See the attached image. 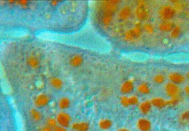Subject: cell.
Wrapping results in <instances>:
<instances>
[{"label": "cell", "mask_w": 189, "mask_h": 131, "mask_svg": "<svg viewBox=\"0 0 189 131\" xmlns=\"http://www.w3.org/2000/svg\"><path fill=\"white\" fill-rule=\"evenodd\" d=\"M179 121L181 125L186 126L189 125V111H185L180 114Z\"/></svg>", "instance_id": "5bb4252c"}, {"label": "cell", "mask_w": 189, "mask_h": 131, "mask_svg": "<svg viewBox=\"0 0 189 131\" xmlns=\"http://www.w3.org/2000/svg\"><path fill=\"white\" fill-rule=\"evenodd\" d=\"M164 77L162 74H157V75L155 76L154 77V80L156 83L158 84H161L164 82Z\"/></svg>", "instance_id": "484cf974"}, {"label": "cell", "mask_w": 189, "mask_h": 131, "mask_svg": "<svg viewBox=\"0 0 189 131\" xmlns=\"http://www.w3.org/2000/svg\"><path fill=\"white\" fill-rule=\"evenodd\" d=\"M118 131H129V130H127V129H126V128H122V129H120V130H118Z\"/></svg>", "instance_id": "836d02e7"}, {"label": "cell", "mask_w": 189, "mask_h": 131, "mask_svg": "<svg viewBox=\"0 0 189 131\" xmlns=\"http://www.w3.org/2000/svg\"><path fill=\"white\" fill-rule=\"evenodd\" d=\"M112 15H110V14H104L103 16V19H102V21L104 24L107 25L109 24L112 21Z\"/></svg>", "instance_id": "d4e9b609"}, {"label": "cell", "mask_w": 189, "mask_h": 131, "mask_svg": "<svg viewBox=\"0 0 189 131\" xmlns=\"http://www.w3.org/2000/svg\"><path fill=\"white\" fill-rule=\"evenodd\" d=\"M129 104L130 105H136V104H138L139 100L136 96H131L130 98H129Z\"/></svg>", "instance_id": "83f0119b"}, {"label": "cell", "mask_w": 189, "mask_h": 131, "mask_svg": "<svg viewBox=\"0 0 189 131\" xmlns=\"http://www.w3.org/2000/svg\"><path fill=\"white\" fill-rule=\"evenodd\" d=\"M49 102V98L46 95L44 94H40L36 98L35 100V105L37 107H42L47 105Z\"/></svg>", "instance_id": "52a82bcc"}, {"label": "cell", "mask_w": 189, "mask_h": 131, "mask_svg": "<svg viewBox=\"0 0 189 131\" xmlns=\"http://www.w3.org/2000/svg\"><path fill=\"white\" fill-rule=\"evenodd\" d=\"M185 92L187 95H189V86H186L185 87Z\"/></svg>", "instance_id": "d6a6232c"}, {"label": "cell", "mask_w": 189, "mask_h": 131, "mask_svg": "<svg viewBox=\"0 0 189 131\" xmlns=\"http://www.w3.org/2000/svg\"><path fill=\"white\" fill-rule=\"evenodd\" d=\"M121 102L122 105L124 106V107H129V106L130 105V104H129V99L128 97H126V96H123L121 99Z\"/></svg>", "instance_id": "4316f807"}, {"label": "cell", "mask_w": 189, "mask_h": 131, "mask_svg": "<svg viewBox=\"0 0 189 131\" xmlns=\"http://www.w3.org/2000/svg\"><path fill=\"white\" fill-rule=\"evenodd\" d=\"M136 16L141 21L147 19L149 16V10L145 4H141L136 9Z\"/></svg>", "instance_id": "7a4b0ae2"}, {"label": "cell", "mask_w": 189, "mask_h": 131, "mask_svg": "<svg viewBox=\"0 0 189 131\" xmlns=\"http://www.w3.org/2000/svg\"><path fill=\"white\" fill-rule=\"evenodd\" d=\"M187 77H188V79H189V72L187 73Z\"/></svg>", "instance_id": "e575fe53"}, {"label": "cell", "mask_w": 189, "mask_h": 131, "mask_svg": "<svg viewBox=\"0 0 189 131\" xmlns=\"http://www.w3.org/2000/svg\"><path fill=\"white\" fill-rule=\"evenodd\" d=\"M42 131H51V128L49 126H48V127H45L42 130Z\"/></svg>", "instance_id": "1f68e13d"}, {"label": "cell", "mask_w": 189, "mask_h": 131, "mask_svg": "<svg viewBox=\"0 0 189 131\" xmlns=\"http://www.w3.org/2000/svg\"><path fill=\"white\" fill-rule=\"evenodd\" d=\"M137 126L140 131H150L151 129V122L147 119L140 118L137 121Z\"/></svg>", "instance_id": "5b68a950"}, {"label": "cell", "mask_w": 189, "mask_h": 131, "mask_svg": "<svg viewBox=\"0 0 189 131\" xmlns=\"http://www.w3.org/2000/svg\"><path fill=\"white\" fill-rule=\"evenodd\" d=\"M131 15V9L129 7H124L121 10L120 13H119V17L121 19L126 20Z\"/></svg>", "instance_id": "9a60e30c"}, {"label": "cell", "mask_w": 189, "mask_h": 131, "mask_svg": "<svg viewBox=\"0 0 189 131\" xmlns=\"http://www.w3.org/2000/svg\"><path fill=\"white\" fill-rule=\"evenodd\" d=\"M152 107L151 101H146L142 102L140 105V110L143 114H146L150 111Z\"/></svg>", "instance_id": "7c38bea8"}, {"label": "cell", "mask_w": 189, "mask_h": 131, "mask_svg": "<svg viewBox=\"0 0 189 131\" xmlns=\"http://www.w3.org/2000/svg\"><path fill=\"white\" fill-rule=\"evenodd\" d=\"M169 79L172 82L175 84H180L185 81V77L180 73L173 72L169 75Z\"/></svg>", "instance_id": "8992f818"}, {"label": "cell", "mask_w": 189, "mask_h": 131, "mask_svg": "<svg viewBox=\"0 0 189 131\" xmlns=\"http://www.w3.org/2000/svg\"><path fill=\"white\" fill-rule=\"evenodd\" d=\"M28 62H29V64L30 65V66H31L32 68H37L38 66V64H39V62H38L37 59L35 57H30L29 58V61H28Z\"/></svg>", "instance_id": "603a6c76"}, {"label": "cell", "mask_w": 189, "mask_h": 131, "mask_svg": "<svg viewBox=\"0 0 189 131\" xmlns=\"http://www.w3.org/2000/svg\"><path fill=\"white\" fill-rule=\"evenodd\" d=\"M161 16L165 20H170L172 18H174L175 15V9L173 7L170 6V5H167V6H164L161 8L160 11Z\"/></svg>", "instance_id": "6da1fadb"}, {"label": "cell", "mask_w": 189, "mask_h": 131, "mask_svg": "<svg viewBox=\"0 0 189 131\" xmlns=\"http://www.w3.org/2000/svg\"><path fill=\"white\" fill-rule=\"evenodd\" d=\"M72 127L75 131H87L89 128V125L87 122H79L73 124Z\"/></svg>", "instance_id": "8fae6325"}, {"label": "cell", "mask_w": 189, "mask_h": 131, "mask_svg": "<svg viewBox=\"0 0 189 131\" xmlns=\"http://www.w3.org/2000/svg\"><path fill=\"white\" fill-rule=\"evenodd\" d=\"M151 104L155 107L158 108V109H162V108H164L167 105V101L164 100L163 98H153L151 101Z\"/></svg>", "instance_id": "ba28073f"}, {"label": "cell", "mask_w": 189, "mask_h": 131, "mask_svg": "<svg viewBox=\"0 0 189 131\" xmlns=\"http://www.w3.org/2000/svg\"><path fill=\"white\" fill-rule=\"evenodd\" d=\"M165 90L167 95L172 98L180 95V88L176 84L173 83V82H170V83L167 84L165 87Z\"/></svg>", "instance_id": "3957f363"}, {"label": "cell", "mask_w": 189, "mask_h": 131, "mask_svg": "<svg viewBox=\"0 0 189 131\" xmlns=\"http://www.w3.org/2000/svg\"><path fill=\"white\" fill-rule=\"evenodd\" d=\"M31 116H32V118L35 121H39V119H40V114H39V112H38L37 110H36V109H32V110L31 111Z\"/></svg>", "instance_id": "cb8c5ba5"}, {"label": "cell", "mask_w": 189, "mask_h": 131, "mask_svg": "<svg viewBox=\"0 0 189 131\" xmlns=\"http://www.w3.org/2000/svg\"><path fill=\"white\" fill-rule=\"evenodd\" d=\"M112 121H111L110 119H102V120L99 122V127H100L101 129H102V130H107V129H109L111 126H112Z\"/></svg>", "instance_id": "2e32d148"}, {"label": "cell", "mask_w": 189, "mask_h": 131, "mask_svg": "<svg viewBox=\"0 0 189 131\" xmlns=\"http://www.w3.org/2000/svg\"><path fill=\"white\" fill-rule=\"evenodd\" d=\"M69 104H70L69 99L68 98L64 97L59 100V107L61 109H67V108L69 107Z\"/></svg>", "instance_id": "e0dca14e"}, {"label": "cell", "mask_w": 189, "mask_h": 131, "mask_svg": "<svg viewBox=\"0 0 189 131\" xmlns=\"http://www.w3.org/2000/svg\"><path fill=\"white\" fill-rule=\"evenodd\" d=\"M138 91L141 93L147 94L150 92V89L146 84H142L138 87Z\"/></svg>", "instance_id": "44dd1931"}, {"label": "cell", "mask_w": 189, "mask_h": 131, "mask_svg": "<svg viewBox=\"0 0 189 131\" xmlns=\"http://www.w3.org/2000/svg\"><path fill=\"white\" fill-rule=\"evenodd\" d=\"M56 122H57V121L55 119H49L48 121V125L50 127H56Z\"/></svg>", "instance_id": "f1b7e54d"}, {"label": "cell", "mask_w": 189, "mask_h": 131, "mask_svg": "<svg viewBox=\"0 0 189 131\" xmlns=\"http://www.w3.org/2000/svg\"><path fill=\"white\" fill-rule=\"evenodd\" d=\"M56 121L62 127H68L70 122V117L67 113L65 112H61L57 115Z\"/></svg>", "instance_id": "277c9868"}, {"label": "cell", "mask_w": 189, "mask_h": 131, "mask_svg": "<svg viewBox=\"0 0 189 131\" xmlns=\"http://www.w3.org/2000/svg\"><path fill=\"white\" fill-rule=\"evenodd\" d=\"M83 58L80 56H75L71 59L70 64L71 65L73 66H78L82 64Z\"/></svg>", "instance_id": "ac0fdd59"}, {"label": "cell", "mask_w": 189, "mask_h": 131, "mask_svg": "<svg viewBox=\"0 0 189 131\" xmlns=\"http://www.w3.org/2000/svg\"><path fill=\"white\" fill-rule=\"evenodd\" d=\"M51 83L52 84V86H54V87H56V88L57 89L61 88V86H62V82H61V79L56 77L53 78V79H51Z\"/></svg>", "instance_id": "ffe728a7"}, {"label": "cell", "mask_w": 189, "mask_h": 131, "mask_svg": "<svg viewBox=\"0 0 189 131\" xmlns=\"http://www.w3.org/2000/svg\"><path fill=\"white\" fill-rule=\"evenodd\" d=\"M134 90V84L132 83V82L131 81H126V82H124V84H122L121 88V93L124 94H128L129 93L132 92Z\"/></svg>", "instance_id": "9c48e42d"}, {"label": "cell", "mask_w": 189, "mask_h": 131, "mask_svg": "<svg viewBox=\"0 0 189 131\" xmlns=\"http://www.w3.org/2000/svg\"><path fill=\"white\" fill-rule=\"evenodd\" d=\"M182 101V98L180 95H178L177 96V97H175V98H172V99L170 101H167V105H176V104H179L180 101Z\"/></svg>", "instance_id": "7402d4cb"}, {"label": "cell", "mask_w": 189, "mask_h": 131, "mask_svg": "<svg viewBox=\"0 0 189 131\" xmlns=\"http://www.w3.org/2000/svg\"><path fill=\"white\" fill-rule=\"evenodd\" d=\"M145 31H147V32L150 33V34L153 32V30H154L153 27V26H152V25H150V24L145 25Z\"/></svg>", "instance_id": "f546056e"}, {"label": "cell", "mask_w": 189, "mask_h": 131, "mask_svg": "<svg viewBox=\"0 0 189 131\" xmlns=\"http://www.w3.org/2000/svg\"><path fill=\"white\" fill-rule=\"evenodd\" d=\"M158 28L161 31H165V32H170V31H172V30L173 29L174 25L172 23L166 21V22H163L161 24H159Z\"/></svg>", "instance_id": "4fadbf2b"}, {"label": "cell", "mask_w": 189, "mask_h": 131, "mask_svg": "<svg viewBox=\"0 0 189 131\" xmlns=\"http://www.w3.org/2000/svg\"><path fill=\"white\" fill-rule=\"evenodd\" d=\"M180 34H181V29H180V26H177L174 27L173 29L171 31V36L174 38V39H176L180 35Z\"/></svg>", "instance_id": "d6986e66"}, {"label": "cell", "mask_w": 189, "mask_h": 131, "mask_svg": "<svg viewBox=\"0 0 189 131\" xmlns=\"http://www.w3.org/2000/svg\"><path fill=\"white\" fill-rule=\"evenodd\" d=\"M54 131H67V130L62 126H56L54 127Z\"/></svg>", "instance_id": "4dcf8cb0"}, {"label": "cell", "mask_w": 189, "mask_h": 131, "mask_svg": "<svg viewBox=\"0 0 189 131\" xmlns=\"http://www.w3.org/2000/svg\"><path fill=\"white\" fill-rule=\"evenodd\" d=\"M141 34V30L139 27H135L134 29L129 30L126 33V38L128 39H132L136 37H138Z\"/></svg>", "instance_id": "30bf717a"}]
</instances>
